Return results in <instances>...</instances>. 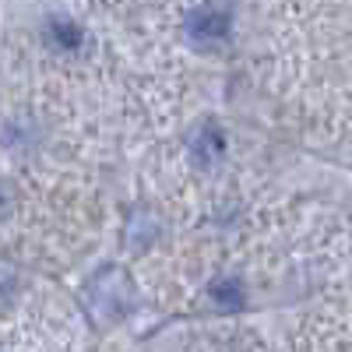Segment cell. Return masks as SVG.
<instances>
[{"mask_svg": "<svg viewBox=\"0 0 352 352\" xmlns=\"http://www.w3.org/2000/svg\"><path fill=\"white\" fill-rule=\"evenodd\" d=\"M229 25H232V11L222 4H201L190 8L184 18V36L190 46L197 50H215L229 39Z\"/></svg>", "mask_w": 352, "mask_h": 352, "instance_id": "cell-1", "label": "cell"}, {"mask_svg": "<svg viewBox=\"0 0 352 352\" xmlns=\"http://www.w3.org/2000/svg\"><path fill=\"white\" fill-rule=\"evenodd\" d=\"M92 303H96V314L102 320H113V317H120L131 310L134 303V285L127 282L124 272H116V268H106L96 285H92Z\"/></svg>", "mask_w": 352, "mask_h": 352, "instance_id": "cell-2", "label": "cell"}, {"mask_svg": "<svg viewBox=\"0 0 352 352\" xmlns=\"http://www.w3.org/2000/svg\"><path fill=\"white\" fill-rule=\"evenodd\" d=\"M226 155V134L215 124H204L194 138H190V162L194 166H219Z\"/></svg>", "mask_w": 352, "mask_h": 352, "instance_id": "cell-3", "label": "cell"}, {"mask_svg": "<svg viewBox=\"0 0 352 352\" xmlns=\"http://www.w3.org/2000/svg\"><path fill=\"white\" fill-rule=\"evenodd\" d=\"M46 36H50V46L56 53H78L85 46V28L78 21H71V18H53Z\"/></svg>", "mask_w": 352, "mask_h": 352, "instance_id": "cell-4", "label": "cell"}, {"mask_svg": "<svg viewBox=\"0 0 352 352\" xmlns=\"http://www.w3.org/2000/svg\"><path fill=\"white\" fill-rule=\"evenodd\" d=\"M208 296H212V303L222 307V310L243 307V289H240L236 278H219V282H212V285H208Z\"/></svg>", "mask_w": 352, "mask_h": 352, "instance_id": "cell-5", "label": "cell"}, {"mask_svg": "<svg viewBox=\"0 0 352 352\" xmlns=\"http://www.w3.org/2000/svg\"><path fill=\"white\" fill-rule=\"evenodd\" d=\"M152 236H155L152 219L138 212V215L131 219V226H127V247H131V250H144V247L152 243Z\"/></svg>", "mask_w": 352, "mask_h": 352, "instance_id": "cell-6", "label": "cell"}, {"mask_svg": "<svg viewBox=\"0 0 352 352\" xmlns=\"http://www.w3.org/2000/svg\"><path fill=\"white\" fill-rule=\"evenodd\" d=\"M8 212H11V187L0 180V219H4Z\"/></svg>", "mask_w": 352, "mask_h": 352, "instance_id": "cell-7", "label": "cell"}]
</instances>
